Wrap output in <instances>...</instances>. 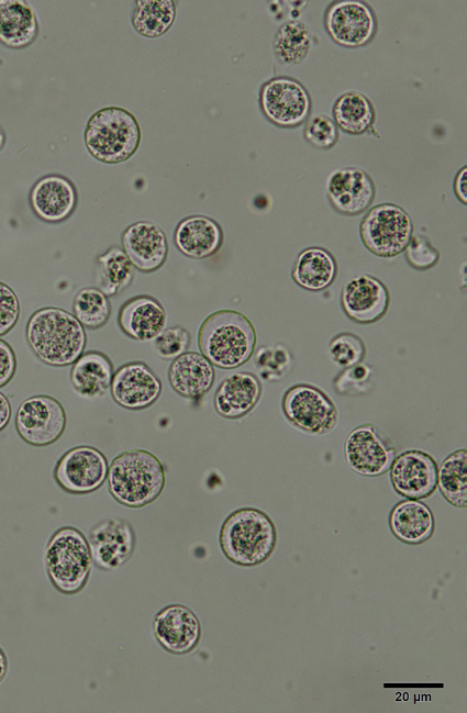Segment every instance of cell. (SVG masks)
Listing matches in <instances>:
<instances>
[{
	"label": "cell",
	"instance_id": "obj_23",
	"mask_svg": "<svg viewBox=\"0 0 467 713\" xmlns=\"http://www.w3.org/2000/svg\"><path fill=\"white\" fill-rule=\"evenodd\" d=\"M213 365L198 352H186L173 359L168 380L173 390L186 399H200L212 388Z\"/></svg>",
	"mask_w": 467,
	"mask_h": 713
},
{
	"label": "cell",
	"instance_id": "obj_8",
	"mask_svg": "<svg viewBox=\"0 0 467 713\" xmlns=\"http://www.w3.org/2000/svg\"><path fill=\"white\" fill-rule=\"evenodd\" d=\"M282 411L298 428L312 434H326L337 422V410L330 397L318 387L298 383L282 397Z\"/></svg>",
	"mask_w": 467,
	"mask_h": 713
},
{
	"label": "cell",
	"instance_id": "obj_5",
	"mask_svg": "<svg viewBox=\"0 0 467 713\" xmlns=\"http://www.w3.org/2000/svg\"><path fill=\"white\" fill-rule=\"evenodd\" d=\"M44 562L58 592L78 593L87 584L93 564L88 539L74 526L56 530L47 542Z\"/></svg>",
	"mask_w": 467,
	"mask_h": 713
},
{
	"label": "cell",
	"instance_id": "obj_43",
	"mask_svg": "<svg viewBox=\"0 0 467 713\" xmlns=\"http://www.w3.org/2000/svg\"><path fill=\"white\" fill-rule=\"evenodd\" d=\"M16 369V359L12 347L0 339V388L5 386Z\"/></svg>",
	"mask_w": 467,
	"mask_h": 713
},
{
	"label": "cell",
	"instance_id": "obj_26",
	"mask_svg": "<svg viewBox=\"0 0 467 713\" xmlns=\"http://www.w3.org/2000/svg\"><path fill=\"white\" fill-rule=\"evenodd\" d=\"M113 374L109 357L101 352L90 350L82 353L73 364L70 382L80 397L97 399L110 390Z\"/></svg>",
	"mask_w": 467,
	"mask_h": 713
},
{
	"label": "cell",
	"instance_id": "obj_32",
	"mask_svg": "<svg viewBox=\"0 0 467 713\" xmlns=\"http://www.w3.org/2000/svg\"><path fill=\"white\" fill-rule=\"evenodd\" d=\"M437 483L443 497L453 505L467 506V450L449 454L437 470Z\"/></svg>",
	"mask_w": 467,
	"mask_h": 713
},
{
	"label": "cell",
	"instance_id": "obj_21",
	"mask_svg": "<svg viewBox=\"0 0 467 713\" xmlns=\"http://www.w3.org/2000/svg\"><path fill=\"white\" fill-rule=\"evenodd\" d=\"M30 204L43 221L57 223L71 215L77 205V191L69 179L60 175H47L31 189Z\"/></svg>",
	"mask_w": 467,
	"mask_h": 713
},
{
	"label": "cell",
	"instance_id": "obj_9",
	"mask_svg": "<svg viewBox=\"0 0 467 713\" xmlns=\"http://www.w3.org/2000/svg\"><path fill=\"white\" fill-rule=\"evenodd\" d=\"M108 469V460L102 452L81 445L67 450L58 459L54 468V478L64 491L87 494L104 483Z\"/></svg>",
	"mask_w": 467,
	"mask_h": 713
},
{
	"label": "cell",
	"instance_id": "obj_20",
	"mask_svg": "<svg viewBox=\"0 0 467 713\" xmlns=\"http://www.w3.org/2000/svg\"><path fill=\"white\" fill-rule=\"evenodd\" d=\"M326 196L337 212L356 215L365 211L373 202L375 186L369 175L363 169L340 168L329 176Z\"/></svg>",
	"mask_w": 467,
	"mask_h": 713
},
{
	"label": "cell",
	"instance_id": "obj_33",
	"mask_svg": "<svg viewBox=\"0 0 467 713\" xmlns=\"http://www.w3.org/2000/svg\"><path fill=\"white\" fill-rule=\"evenodd\" d=\"M334 120L340 129L349 134H362L373 124L374 108L369 99L360 92H346L333 105Z\"/></svg>",
	"mask_w": 467,
	"mask_h": 713
},
{
	"label": "cell",
	"instance_id": "obj_10",
	"mask_svg": "<svg viewBox=\"0 0 467 713\" xmlns=\"http://www.w3.org/2000/svg\"><path fill=\"white\" fill-rule=\"evenodd\" d=\"M66 427V413L58 400L45 394L25 399L15 415L20 437L33 446L56 442Z\"/></svg>",
	"mask_w": 467,
	"mask_h": 713
},
{
	"label": "cell",
	"instance_id": "obj_31",
	"mask_svg": "<svg viewBox=\"0 0 467 713\" xmlns=\"http://www.w3.org/2000/svg\"><path fill=\"white\" fill-rule=\"evenodd\" d=\"M176 2L173 0H138L132 13L134 30L145 37H159L174 24Z\"/></svg>",
	"mask_w": 467,
	"mask_h": 713
},
{
	"label": "cell",
	"instance_id": "obj_7",
	"mask_svg": "<svg viewBox=\"0 0 467 713\" xmlns=\"http://www.w3.org/2000/svg\"><path fill=\"white\" fill-rule=\"evenodd\" d=\"M412 232L410 215L392 203L371 208L360 223L364 245L380 257H393L402 253L412 237Z\"/></svg>",
	"mask_w": 467,
	"mask_h": 713
},
{
	"label": "cell",
	"instance_id": "obj_35",
	"mask_svg": "<svg viewBox=\"0 0 467 713\" xmlns=\"http://www.w3.org/2000/svg\"><path fill=\"white\" fill-rule=\"evenodd\" d=\"M73 312L84 327H102L111 314L109 297L98 288H82L74 298Z\"/></svg>",
	"mask_w": 467,
	"mask_h": 713
},
{
	"label": "cell",
	"instance_id": "obj_46",
	"mask_svg": "<svg viewBox=\"0 0 467 713\" xmlns=\"http://www.w3.org/2000/svg\"><path fill=\"white\" fill-rule=\"evenodd\" d=\"M7 672H8V659L3 649L0 647V682H2Z\"/></svg>",
	"mask_w": 467,
	"mask_h": 713
},
{
	"label": "cell",
	"instance_id": "obj_17",
	"mask_svg": "<svg viewBox=\"0 0 467 713\" xmlns=\"http://www.w3.org/2000/svg\"><path fill=\"white\" fill-rule=\"evenodd\" d=\"M153 631L159 645L170 654L190 653L201 637V624L192 610L182 604H170L154 617Z\"/></svg>",
	"mask_w": 467,
	"mask_h": 713
},
{
	"label": "cell",
	"instance_id": "obj_24",
	"mask_svg": "<svg viewBox=\"0 0 467 713\" xmlns=\"http://www.w3.org/2000/svg\"><path fill=\"white\" fill-rule=\"evenodd\" d=\"M174 242L187 257L202 259L214 255L222 245L220 224L205 215H190L176 226Z\"/></svg>",
	"mask_w": 467,
	"mask_h": 713
},
{
	"label": "cell",
	"instance_id": "obj_3",
	"mask_svg": "<svg viewBox=\"0 0 467 713\" xmlns=\"http://www.w3.org/2000/svg\"><path fill=\"white\" fill-rule=\"evenodd\" d=\"M108 489L113 499L129 508H142L159 497L165 487L164 465L151 452L129 449L119 454L108 469Z\"/></svg>",
	"mask_w": 467,
	"mask_h": 713
},
{
	"label": "cell",
	"instance_id": "obj_27",
	"mask_svg": "<svg viewBox=\"0 0 467 713\" xmlns=\"http://www.w3.org/2000/svg\"><path fill=\"white\" fill-rule=\"evenodd\" d=\"M37 19L22 0H0V42L10 48H23L35 40Z\"/></svg>",
	"mask_w": 467,
	"mask_h": 713
},
{
	"label": "cell",
	"instance_id": "obj_11",
	"mask_svg": "<svg viewBox=\"0 0 467 713\" xmlns=\"http://www.w3.org/2000/svg\"><path fill=\"white\" fill-rule=\"evenodd\" d=\"M259 102L265 116L281 127L301 124L311 109L309 92L290 77H276L267 81L262 87Z\"/></svg>",
	"mask_w": 467,
	"mask_h": 713
},
{
	"label": "cell",
	"instance_id": "obj_34",
	"mask_svg": "<svg viewBox=\"0 0 467 713\" xmlns=\"http://www.w3.org/2000/svg\"><path fill=\"white\" fill-rule=\"evenodd\" d=\"M273 46L279 62L299 64L307 57L312 46L311 32L301 21H287L277 30Z\"/></svg>",
	"mask_w": 467,
	"mask_h": 713
},
{
	"label": "cell",
	"instance_id": "obj_4",
	"mask_svg": "<svg viewBox=\"0 0 467 713\" xmlns=\"http://www.w3.org/2000/svg\"><path fill=\"white\" fill-rule=\"evenodd\" d=\"M277 531L271 519L255 508H243L232 512L220 531V546L232 562L240 566H256L274 552Z\"/></svg>",
	"mask_w": 467,
	"mask_h": 713
},
{
	"label": "cell",
	"instance_id": "obj_36",
	"mask_svg": "<svg viewBox=\"0 0 467 713\" xmlns=\"http://www.w3.org/2000/svg\"><path fill=\"white\" fill-rule=\"evenodd\" d=\"M255 365L260 377L268 381L283 378L293 365V357L283 344L259 347L255 354Z\"/></svg>",
	"mask_w": 467,
	"mask_h": 713
},
{
	"label": "cell",
	"instance_id": "obj_25",
	"mask_svg": "<svg viewBox=\"0 0 467 713\" xmlns=\"http://www.w3.org/2000/svg\"><path fill=\"white\" fill-rule=\"evenodd\" d=\"M262 394L259 379L251 372H235L226 377L214 394V409L225 419H240L248 414Z\"/></svg>",
	"mask_w": 467,
	"mask_h": 713
},
{
	"label": "cell",
	"instance_id": "obj_13",
	"mask_svg": "<svg viewBox=\"0 0 467 713\" xmlns=\"http://www.w3.org/2000/svg\"><path fill=\"white\" fill-rule=\"evenodd\" d=\"M325 27L337 44L358 47L367 44L376 32V19L363 1L341 0L326 11Z\"/></svg>",
	"mask_w": 467,
	"mask_h": 713
},
{
	"label": "cell",
	"instance_id": "obj_18",
	"mask_svg": "<svg viewBox=\"0 0 467 713\" xmlns=\"http://www.w3.org/2000/svg\"><path fill=\"white\" fill-rule=\"evenodd\" d=\"M390 478L401 495L414 500L426 498L437 484V466L429 454L410 449L394 458Z\"/></svg>",
	"mask_w": 467,
	"mask_h": 713
},
{
	"label": "cell",
	"instance_id": "obj_29",
	"mask_svg": "<svg viewBox=\"0 0 467 713\" xmlns=\"http://www.w3.org/2000/svg\"><path fill=\"white\" fill-rule=\"evenodd\" d=\"M389 524L394 536L408 544L423 543L434 530L431 510L414 499L398 503L390 513Z\"/></svg>",
	"mask_w": 467,
	"mask_h": 713
},
{
	"label": "cell",
	"instance_id": "obj_2",
	"mask_svg": "<svg viewBox=\"0 0 467 713\" xmlns=\"http://www.w3.org/2000/svg\"><path fill=\"white\" fill-rule=\"evenodd\" d=\"M256 332L253 323L235 310H219L208 315L198 333L201 354L215 367L234 369L253 355Z\"/></svg>",
	"mask_w": 467,
	"mask_h": 713
},
{
	"label": "cell",
	"instance_id": "obj_1",
	"mask_svg": "<svg viewBox=\"0 0 467 713\" xmlns=\"http://www.w3.org/2000/svg\"><path fill=\"white\" fill-rule=\"evenodd\" d=\"M26 341L46 365H73L84 353L87 335L74 314L56 307L36 310L26 324Z\"/></svg>",
	"mask_w": 467,
	"mask_h": 713
},
{
	"label": "cell",
	"instance_id": "obj_22",
	"mask_svg": "<svg viewBox=\"0 0 467 713\" xmlns=\"http://www.w3.org/2000/svg\"><path fill=\"white\" fill-rule=\"evenodd\" d=\"M118 323L126 336L146 342L155 339L165 328L167 313L157 299L141 294L129 299L122 304Z\"/></svg>",
	"mask_w": 467,
	"mask_h": 713
},
{
	"label": "cell",
	"instance_id": "obj_15",
	"mask_svg": "<svg viewBox=\"0 0 467 713\" xmlns=\"http://www.w3.org/2000/svg\"><path fill=\"white\" fill-rule=\"evenodd\" d=\"M92 561L103 570L126 562L135 548V533L125 520L111 517L96 524L88 538Z\"/></svg>",
	"mask_w": 467,
	"mask_h": 713
},
{
	"label": "cell",
	"instance_id": "obj_14",
	"mask_svg": "<svg viewBox=\"0 0 467 713\" xmlns=\"http://www.w3.org/2000/svg\"><path fill=\"white\" fill-rule=\"evenodd\" d=\"M162 381L143 361L119 367L111 381V396L116 404L129 410H142L154 404L162 393Z\"/></svg>",
	"mask_w": 467,
	"mask_h": 713
},
{
	"label": "cell",
	"instance_id": "obj_38",
	"mask_svg": "<svg viewBox=\"0 0 467 713\" xmlns=\"http://www.w3.org/2000/svg\"><path fill=\"white\" fill-rule=\"evenodd\" d=\"M365 350L363 339L348 332L335 335L329 344L331 359L344 368L362 363Z\"/></svg>",
	"mask_w": 467,
	"mask_h": 713
},
{
	"label": "cell",
	"instance_id": "obj_12",
	"mask_svg": "<svg viewBox=\"0 0 467 713\" xmlns=\"http://www.w3.org/2000/svg\"><path fill=\"white\" fill-rule=\"evenodd\" d=\"M344 455L354 471L375 477L390 469L396 450L373 424H364L349 432Z\"/></svg>",
	"mask_w": 467,
	"mask_h": 713
},
{
	"label": "cell",
	"instance_id": "obj_42",
	"mask_svg": "<svg viewBox=\"0 0 467 713\" xmlns=\"http://www.w3.org/2000/svg\"><path fill=\"white\" fill-rule=\"evenodd\" d=\"M20 317V301L15 292L0 281V336L7 334Z\"/></svg>",
	"mask_w": 467,
	"mask_h": 713
},
{
	"label": "cell",
	"instance_id": "obj_16",
	"mask_svg": "<svg viewBox=\"0 0 467 713\" xmlns=\"http://www.w3.org/2000/svg\"><path fill=\"white\" fill-rule=\"evenodd\" d=\"M389 291L386 285L370 275H358L342 288L341 304L344 313L353 321L370 324L380 320L389 307Z\"/></svg>",
	"mask_w": 467,
	"mask_h": 713
},
{
	"label": "cell",
	"instance_id": "obj_41",
	"mask_svg": "<svg viewBox=\"0 0 467 713\" xmlns=\"http://www.w3.org/2000/svg\"><path fill=\"white\" fill-rule=\"evenodd\" d=\"M404 250L408 263L418 270L429 269L440 259L437 249L422 235L411 237Z\"/></svg>",
	"mask_w": 467,
	"mask_h": 713
},
{
	"label": "cell",
	"instance_id": "obj_6",
	"mask_svg": "<svg viewBox=\"0 0 467 713\" xmlns=\"http://www.w3.org/2000/svg\"><path fill=\"white\" fill-rule=\"evenodd\" d=\"M141 129L135 116L119 107H107L94 112L85 130L88 152L105 164L127 160L138 148Z\"/></svg>",
	"mask_w": 467,
	"mask_h": 713
},
{
	"label": "cell",
	"instance_id": "obj_28",
	"mask_svg": "<svg viewBox=\"0 0 467 713\" xmlns=\"http://www.w3.org/2000/svg\"><path fill=\"white\" fill-rule=\"evenodd\" d=\"M337 265L333 255L322 247H308L298 255L293 269V281L304 290L322 291L333 283Z\"/></svg>",
	"mask_w": 467,
	"mask_h": 713
},
{
	"label": "cell",
	"instance_id": "obj_37",
	"mask_svg": "<svg viewBox=\"0 0 467 713\" xmlns=\"http://www.w3.org/2000/svg\"><path fill=\"white\" fill-rule=\"evenodd\" d=\"M333 386L340 394H366L374 387V369L364 363L347 367L337 375Z\"/></svg>",
	"mask_w": 467,
	"mask_h": 713
},
{
	"label": "cell",
	"instance_id": "obj_40",
	"mask_svg": "<svg viewBox=\"0 0 467 713\" xmlns=\"http://www.w3.org/2000/svg\"><path fill=\"white\" fill-rule=\"evenodd\" d=\"M304 136L313 146L330 148L337 141V129L329 116L314 115L305 125Z\"/></svg>",
	"mask_w": 467,
	"mask_h": 713
},
{
	"label": "cell",
	"instance_id": "obj_44",
	"mask_svg": "<svg viewBox=\"0 0 467 713\" xmlns=\"http://www.w3.org/2000/svg\"><path fill=\"white\" fill-rule=\"evenodd\" d=\"M466 175H467V169H466V167H463L458 171V174H457V176L455 178V183H454L455 193H456L457 198L463 203L467 202V196H466L467 179H466Z\"/></svg>",
	"mask_w": 467,
	"mask_h": 713
},
{
	"label": "cell",
	"instance_id": "obj_39",
	"mask_svg": "<svg viewBox=\"0 0 467 713\" xmlns=\"http://www.w3.org/2000/svg\"><path fill=\"white\" fill-rule=\"evenodd\" d=\"M191 342L188 330L180 325L165 327L154 339L156 353L164 359H175L186 353Z\"/></svg>",
	"mask_w": 467,
	"mask_h": 713
},
{
	"label": "cell",
	"instance_id": "obj_47",
	"mask_svg": "<svg viewBox=\"0 0 467 713\" xmlns=\"http://www.w3.org/2000/svg\"><path fill=\"white\" fill-rule=\"evenodd\" d=\"M4 142H5V134L0 125V149L3 147Z\"/></svg>",
	"mask_w": 467,
	"mask_h": 713
},
{
	"label": "cell",
	"instance_id": "obj_30",
	"mask_svg": "<svg viewBox=\"0 0 467 713\" xmlns=\"http://www.w3.org/2000/svg\"><path fill=\"white\" fill-rule=\"evenodd\" d=\"M134 269L123 248L112 246L97 258V288L107 297L118 294L132 282Z\"/></svg>",
	"mask_w": 467,
	"mask_h": 713
},
{
	"label": "cell",
	"instance_id": "obj_45",
	"mask_svg": "<svg viewBox=\"0 0 467 713\" xmlns=\"http://www.w3.org/2000/svg\"><path fill=\"white\" fill-rule=\"evenodd\" d=\"M11 403L8 397L0 391V432L7 427L11 419Z\"/></svg>",
	"mask_w": 467,
	"mask_h": 713
},
{
	"label": "cell",
	"instance_id": "obj_19",
	"mask_svg": "<svg viewBox=\"0 0 467 713\" xmlns=\"http://www.w3.org/2000/svg\"><path fill=\"white\" fill-rule=\"evenodd\" d=\"M123 250L141 272L158 270L166 261L168 241L164 230L149 221H137L122 234Z\"/></svg>",
	"mask_w": 467,
	"mask_h": 713
}]
</instances>
